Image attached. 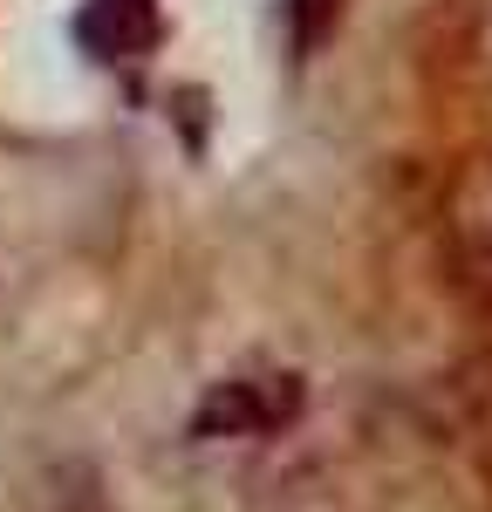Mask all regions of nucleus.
<instances>
[{"mask_svg": "<svg viewBox=\"0 0 492 512\" xmlns=\"http://www.w3.org/2000/svg\"><path fill=\"white\" fill-rule=\"evenodd\" d=\"M76 35L89 55H144L158 21H151V0H89V14L76 21Z\"/></svg>", "mask_w": 492, "mask_h": 512, "instance_id": "nucleus-1", "label": "nucleus"}, {"mask_svg": "<svg viewBox=\"0 0 492 512\" xmlns=\"http://www.w3.org/2000/svg\"><path fill=\"white\" fill-rule=\"evenodd\" d=\"M287 410H294V390L260 396V383H226V390H212V403L199 410V437H212V431H226V437L267 431V424H281Z\"/></svg>", "mask_w": 492, "mask_h": 512, "instance_id": "nucleus-2", "label": "nucleus"}]
</instances>
